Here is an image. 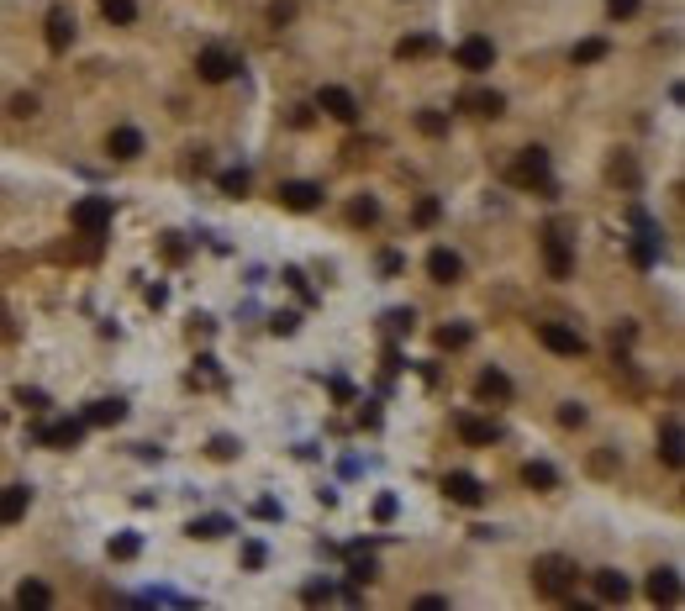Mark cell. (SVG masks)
Wrapping results in <instances>:
<instances>
[{
    "instance_id": "2e32d148",
    "label": "cell",
    "mask_w": 685,
    "mask_h": 611,
    "mask_svg": "<svg viewBox=\"0 0 685 611\" xmlns=\"http://www.w3.org/2000/svg\"><path fill=\"white\" fill-rule=\"evenodd\" d=\"M106 153H111V159H121V164L143 159V132H137V127H116L111 137H106Z\"/></svg>"
},
{
    "instance_id": "c3c4849f",
    "label": "cell",
    "mask_w": 685,
    "mask_h": 611,
    "mask_svg": "<svg viewBox=\"0 0 685 611\" xmlns=\"http://www.w3.org/2000/svg\"><path fill=\"white\" fill-rule=\"evenodd\" d=\"M417 607H422V611H443V607H449V596H417Z\"/></svg>"
},
{
    "instance_id": "f546056e",
    "label": "cell",
    "mask_w": 685,
    "mask_h": 611,
    "mask_svg": "<svg viewBox=\"0 0 685 611\" xmlns=\"http://www.w3.org/2000/svg\"><path fill=\"white\" fill-rule=\"evenodd\" d=\"M469 337H475V327L469 322H449V327H438V348H469Z\"/></svg>"
},
{
    "instance_id": "e575fe53",
    "label": "cell",
    "mask_w": 685,
    "mask_h": 611,
    "mask_svg": "<svg viewBox=\"0 0 685 611\" xmlns=\"http://www.w3.org/2000/svg\"><path fill=\"white\" fill-rule=\"evenodd\" d=\"M348 222H359V227L380 222V206H375V201H353V206H348Z\"/></svg>"
},
{
    "instance_id": "603a6c76",
    "label": "cell",
    "mask_w": 685,
    "mask_h": 611,
    "mask_svg": "<svg viewBox=\"0 0 685 611\" xmlns=\"http://www.w3.org/2000/svg\"><path fill=\"white\" fill-rule=\"evenodd\" d=\"M522 480H527V491H554V485H559V475H554V464H543V458H532V464H522Z\"/></svg>"
},
{
    "instance_id": "f35d334b",
    "label": "cell",
    "mask_w": 685,
    "mask_h": 611,
    "mask_svg": "<svg viewBox=\"0 0 685 611\" xmlns=\"http://www.w3.org/2000/svg\"><path fill=\"white\" fill-rule=\"evenodd\" d=\"M301 601H333V585H327V580H317V585H306V590H301Z\"/></svg>"
},
{
    "instance_id": "4316f807",
    "label": "cell",
    "mask_w": 685,
    "mask_h": 611,
    "mask_svg": "<svg viewBox=\"0 0 685 611\" xmlns=\"http://www.w3.org/2000/svg\"><path fill=\"white\" fill-rule=\"evenodd\" d=\"M185 533H190V538H206V543H211V538H227V533H232V522H227V516H201V522H190Z\"/></svg>"
},
{
    "instance_id": "4dcf8cb0",
    "label": "cell",
    "mask_w": 685,
    "mask_h": 611,
    "mask_svg": "<svg viewBox=\"0 0 685 611\" xmlns=\"http://www.w3.org/2000/svg\"><path fill=\"white\" fill-rule=\"evenodd\" d=\"M612 54V43H607V37H585V43H574V63H601V58Z\"/></svg>"
},
{
    "instance_id": "7402d4cb",
    "label": "cell",
    "mask_w": 685,
    "mask_h": 611,
    "mask_svg": "<svg viewBox=\"0 0 685 611\" xmlns=\"http://www.w3.org/2000/svg\"><path fill=\"white\" fill-rule=\"evenodd\" d=\"M659 458L670 469H681V417H664V427H659Z\"/></svg>"
},
{
    "instance_id": "9a60e30c",
    "label": "cell",
    "mask_w": 685,
    "mask_h": 611,
    "mask_svg": "<svg viewBox=\"0 0 685 611\" xmlns=\"http://www.w3.org/2000/svg\"><path fill=\"white\" fill-rule=\"evenodd\" d=\"M32 506V491L27 485H0V527H16Z\"/></svg>"
},
{
    "instance_id": "484cf974",
    "label": "cell",
    "mask_w": 685,
    "mask_h": 611,
    "mask_svg": "<svg viewBox=\"0 0 685 611\" xmlns=\"http://www.w3.org/2000/svg\"><path fill=\"white\" fill-rule=\"evenodd\" d=\"M427 54H438V37H427V32L400 37V43H396V58H400V63H406V58H427Z\"/></svg>"
},
{
    "instance_id": "cb8c5ba5",
    "label": "cell",
    "mask_w": 685,
    "mask_h": 611,
    "mask_svg": "<svg viewBox=\"0 0 685 611\" xmlns=\"http://www.w3.org/2000/svg\"><path fill=\"white\" fill-rule=\"evenodd\" d=\"M248 185H253V174H248V169H222V174H217V190L232 195V201H243V195H248Z\"/></svg>"
},
{
    "instance_id": "60d3db41",
    "label": "cell",
    "mask_w": 685,
    "mask_h": 611,
    "mask_svg": "<svg viewBox=\"0 0 685 611\" xmlns=\"http://www.w3.org/2000/svg\"><path fill=\"white\" fill-rule=\"evenodd\" d=\"M385 322H391V333H411V322H417V317H411V311H391Z\"/></svg>"
},
{
    "instance_id": "8d00e7d4",
    "label": "cell",
    "mask_w": 685,
    "mask_h": 611,
    "mask_svg": "<svg viewBox=\"0 0 685 611\" xmlns=\"http://www.w3.org/2000/svg\"><path fill=\"white\" fill-rule=\"evenodd\" d=\"M559 422H565V427H585V406L565 400V406H559Z\"/></svg>"
},
{
    "instance_id": "9c48e42d",
    "label": "cell",
    "mask_w": 685,
    "mask_h": 611,
    "mask_svg": "<svg viewBox=\"0 0 685 611\" xmlns=\"http://www.w3.org/2000/svg\"><path fill=\"white\" fill-rule=\"evenodd\" d=\"M454 63L469 69V74H485V69L496 63V43H491V37H464L454 48Z\"/></svg>"
},
{
    "instance_id": "d6a6232c",
    "label": "cell",
    "mask_w": 685,
    "mask_h": 611,
    "mask_svg": "<svg viewBox=\"0 0 685 611\" xmlns=\"http://www.w3.org/2000/svg\"><path fill=\"white\" fill-rule=\"evenodd\" d=\"M417 132L422 137H449V111H417Z\"/></svg>"
},
{
    "instance_id": "d6986e66",
    "label": "cell",
    "mask_w": 685,
    "mask_h": 611,
    "mask_svg": "<svg viewBox=\"0 0 685 611\" xmlns=\"http://www.w3.org/2000/svg\"><path fill=\"white\" fill-rule=\"evenodd\" d=\"M74 27H79V21H74L69 11H48V32H43V37H48V48H54V54L74 48Z\"/></svg>"
},
{
    "instance_id": "b9f144b4",
    "label": "cell",
    "mask_w": 685,
    "mask_h": 611,
    "mask_svg": "<svg viewBox=\"0 0 685 611\" xmlns=\"http://www.w3.org/2000/svg\"><path fill=\"white\" fill-rule=\"evenodd\" d=\"M21 406H27V411H43V406H48V395H43V390H21Z\"/></svg>"
},
{
    "instance_id": "1f68e13d",
    "label": "cell",
    "mask_w": 685,
    "mask_h": 611,
    "mask_svg": "<svg viewBox=\"0 0 685 611\" xmlns=\"http://www.w3.org/2000/svg\"><path fill=\"white\" fill-rule=\"evenodd\" d=\"M106 554H111L116 564H127V558H137V554H143V538H137V533H116Z\"/></svg>"
},
{
    "instance_id": "f1b7e54d",
    "label": "cell",
    "mask_w": 685,
    "mask_h": 611,
    "mask_svg": "<svg viewBox=\"0 0 685 611\" xmlns=\"http://www.w3.org/2000/svg\"><path fill=\"white\" fill-rule=\"evenodd\" d=\"M101 16L116 27H132L137 21V0H101Z\"/></svg>"
},
{
    "instance_id": "7a4b0ae2",
    "label": "cell",
    "mask_w": 685,
    "mask_h": 611,
    "mask_svg": "<svg viewBox=\"0 0 685 611\" xmlns=\"http://www.w3.org/2000/svg\"><path fill=\"white\" fill-rule=\"evenodd\" d=\"M507 179H512L516 190H543V195H554V179H549V153H543V148H522V153H516V164L507 169Z\"/></svg>"
},
{
    "instance_id": "bcb514c9",
    "label": "cell",
    "mask_w": 685,
    "mask_h": 611,
    "mask_svg": "<svg viewBox=\"0 0 685 611\" xmlns=\"http://www.w3.org/2000/svg\"><path fill=\"white\" fill-rule=\"evenodd\" d=\"M295 322H301V317H295V311H280V317H275V322H269V327H275V333H295Z\"/></svg>"
},
{
    "instance_id": "e0dca14e",
    "label": "cell",
    "mask_w": 685,
    "mask_h": 611,
    "mask_svg": "<svg viewBox=\"0 0 685 611\" xmlns=\"http://www.w3.org/2000/svg\"><path fill=\"white\" fill-rule=\"evenodd\" d=\"M79 438H85V417L79 422L69 417V422H54V427H37V443H48V448H74Z\"/></svg>"
},
{
    "instance_id": "277c9868",
    "label": "cell",
    "mask_w": 685,
    "mask_h": 611,
    "mask_svg": "<svg viewBox=\"0 0 685 611\" xmlns=\"http://www.w3.org/2000/svg\"><path fill=\"white\" fill-rule=\"evenodd\" d=\"M237 69H243V58L232 54V48H222V43H211V48L195 54V74H201L206 85H227Z\"/></svg>"
},
{
    "instance_id": "3957f363",
    "label": "cell",
    "mask_w": 685,
    "mask_h": 611,
    "mask_svg": "<svg viewBox=\"0 0 685 611\" xmlns=\"http://www.w3.org/2000/svg\"><path fill=\"white\" fill-rule=\"evenodd\" d=\"M69 222H74V232H85V237H101V232L111 227V195H85V201H74Z\"/></svg>"
},
{
    "instance_id": "6da1fadb",
    "label": "cell",
    "mask_w": 685,
    "mask_h": 611,
    "mask_svg": "<svg viewBox=\"0 0 685 611\" xmlns=\"http://www.w3.org/2000/svg\"><path fill=\"white\" fill-rule=\"evenodd\" d=\"M532 585H538V596H549V601H570L574 585H580V564L570 554H543L532 564Z\"/></svg>"
},
{
    "instance_id": "52a82bcc",
    "label": "cell",
    "mask_w": 685,
    "mask_h": 611,
    "mask_svg": "<svg viewBox=\"0 0 685 611\" xmlns=\"http://www.w3.org/2000/svg\"><path fill=\"white\" fill-rule=\"evenodd\" d=\"M317 111L333 116V121H359V101H353V90H342V85H322V90H317Z\"/></svg>"
},
{
    "instance_id": "836d02e7",
    "label": "cell",
    "mask_w": 685,
    "mask_h": 611,
    "mask_svg": "<svg viewBox=\"0 0 685 611\" xmlns=\"http://www.w3.org/2000/svg\"><path fill=\"white\" fill-rule=\"evenodd\" d=\"M438 217H443V201H438V195H422V201L411 206V222L417 227H433Z\"/></svg>"
},
{
    "instance_id": "ffe728a7",
    "label": "cell",
    "mask_w": 685,
    "mask_h": 611,
    "mask_svg": "<svg viewBox=\"0 0 685 611\" xmlns=\"http://www.w3.org/2000/svg\"><path fill=\"white\" fill-rule=\"evenodd\" d=\"M127 417V400H90V411H85V427H116Z\"/></svg>"
},
{
    "instance_id": "5b68a950",
    "label": "cell",
    "mask_w": 685,
    "mask_h": 611,
    "mask_svg": "<svg viewBox=\"0 0 685 611\" xmlns=\"http://www.w3.org/2000/svg\"><path fill=\"white\" fill-rule=\"evenodd\" d=\"M538 343L549 348V353H559V359H580L585 353V337L565 327V322H538Z\"/></svg>"
},
{
    "instance_id": "7bdbcfd3",
    "label": "cell",
    "mask_w": 685,
    "mask_h": 611,
    "mask_svg": "<svg viewBox=\"0 0 685 611\" xmlns=\"http://www.w3.org/2000/svg\"><path fill=\"white\" fill-rule=\"evenodd\" d=\"M164 259H169V264H179V259H185V243H179V237H164Z\"/></svg>"
},
{
    "instance_id": "7c38bea8",
    "label": "cell",
    "mask_w": 685,
    "mask_h": 611,
    "mask_svg": "<svg viewBox=\"0 0 685 611\" xmlns=\"http://www.w3.org/2000/svg\"><path fill=\"white\" fill-rule=\"evenodd\" d=\"M443 496L454 500V506H480V500H485V485H480L475 475L454 469V475H443Z\"/></svg>"
},
{
    "instance_id": "d4e9b609",
    "label": "cell",
    "mask_w": 685,
    "mask_h": 611,
    "mask_svg": "<svg viewBox=\"0 0 685 611\" xmlns=\"http://www.w3.org/2000/svg\"><path fill=\"white\" fill-rule=\"evenodd\" d=\"M16 607H54V590L43 580H21L16 585Z\"/></svg>"
},
{
    "instance_id": "44dd1931",
    "label": "cell",
    "mask_w": 685,
    "mask_h": 611,
    "mask_svg": "<svg viewBox=\"0 0 685 611\" xmlns=\"http://www.w3.org/2000/svg\"><path fill=\"white\" fill-rule=\"evenodd\" d=\"M475 395H480V400H512V380H507L501 369H480Z\"/></svg>"
},
{
    "instance_id": "ee69618b",
    "label": "cell",
    "mask_w": 685,
    "mask_h": 611,
    "mask_svg": "<svg viewBox=\"0 0 685 611\" xmlns=\"http://www.w3.org/2000/svg\"><path fill=\"white\" fill-rule=\"evenodd\" d=\"M232 453H237L232 438H211V458H232Z\"/></svg>"
},
{
    "instance_id": "d590c367",
    "label": "cell",
    "mask_w": 685,
    "mask_h": 611,
    "mask_svg": "<svg viewBox=\"0 0 685 611\" xmlns=\"http://www.w3.org/2000/svg\"><path fill=\"white\" fill-rule=\"evenodd\" d=\"M638 5H643V0H607V16H612V21H628V16H638Z\"/></svg>"
},
{
    "instance_id": "30bf717a",
    "label": "cell",
    "mask_w": 685,
    "mask_h": 611,
    "mask_svg": "<svg viewBox=\"0 0 685 611\" xmlns=\"http://www.w3.org/2000/svg\"><path fill=\"white\" fill-rule=\"evenodd\" d=\"M454 433L464 438L469 448H491L496 438H501V427L496 422H485V417H469V411H458L454 417Z\"/></svg>"
},
{
    "instance_id": "4fadbf2b",
    "label": "cell",
    "mask_w": 685,
    "mask_h": 611,
    "mask_svg": "<svg viewBox=\"0 0 685 611\" xmlns=\"http://www.w3.org/2000/svg\"><path fill=\"white\" fill-rule=\"evenodd\" d=\"M427 275L438 279V285H458L464 279V259H458L454 248H433L427 253Z\"/></svg>"
},
{
    "instance_id": "5bb4252c",
    "label": "cell",
    "mask_w": 685,
    "mask_h": 611,
    "mask_svg": "<svg viewBox=\"0 0 685 611\" xmlns=\"http://www.w3.org/2000/svg\"><path fill=\"white\" fill-rule=\"evenodd\" d=\"M458 111H469V116H501V111H507V95H501V90H464V95H458Z\"/></svg>"
},
{
    "instance_id": "ac0fdd59",
    "label": "cell",
    "mask_w": 685,
    "mask_h": 611,
    "mask_svg": "<svg viewBox=\"0 0 685 611\" xmlns=\"http://www.w3.org/2000/svg\"><path fill=\"white\" fill-rule=\"evenodd\" d=\"M648 601L675 607V601H681V574H675V569H654V574H648Z\"/></svg>"
},
{
    "instance_id": "8992f818",
    "label": "cell",
    "mask_w": 685,
    "mask_h": 611,
    "mask_svg": "<svg viewBox=\"0 0 685 611\" xmlns=\"http://www.w3.org/2000/svg\"><path fill=\"white\" fill-rule=\"evenodd\" d=\"M275 195H280L285 211H317V206H322V185H317V179H285Z\"/></svg>"
},
{
    "instance_id": "7dc6e473",
    "label": "cell",
    "mask_w": 685,
    "mask_h": 611,
    "mask_svg": "<svg viewBox=\"0 0 685 611\" xmlns=\"http://www.w3.org/2000/svg\"><path fill=\"white\" fill-rule=\"evenodd\" d=\"M243 564L259 569V564H264V543H248V549H243Z\"/></svg>"
},
{
    "instance_id": "8fae6325",
    "label": "cell",
    "mask_w": 685,
    "mask_h": 611,
    "mask_svg": "<svg viewBox=\"0 0 685 611\" xmlns=\"http://www.w3.org/2000/svg\"><path fill=\"white\" fill-rule=\"evenodd\" d=\"M590 585H596V601H607V607H623V601L632 596V585H628L623 569H596Z\"/></svg>"
},
{
    "instance_id": "681fc988",
    "label": "cell",
    "mask_w": 685,
    "mask_h": 611,
    "mask_svg": "<svg viewBox=\"0 0 685 611\" xmlns=\"http://www.w3.org/2000/svg\"><path fill=\"white\" fill-rule=\"evenodd\" d=\"M400 264H406L400 253H385V259H380V269H385V275H400Z\"/></svg>"
},
{
    "instance_id": "83f0119b",
    "label": "cell",
    "mask_w": 685,
    "mask_h": 611,
    "mask_svg": "<svg viewBox=\"0 0 685 611\" xmlns=\"http://www.w3.org/2000/svg\"><path fill=\"white\" fill-rule=\"evenodd\" d=\"M375 574H380V564H375L369 554H353V558H348V585H353V590H359V585H369Z\"/></svg>"
},
{
    "instance_id": "ba28073f",
    "label": "cell",
    "mask_w": 685,
    "mask_h": 611,
    "mask_svg": "<svg viewBox=\"0 0 685 611\" xmlns=\"http://www.w3.org/2000/svg\"><path fill=\"white\" fill-rule=\"evenodd\" d=\"M543 264H549V279H570L574 275V248L565 232H549L543 237Z\"/></svg>"
},
{
    "instance_id": "f6af8a7d",
    "label": "cell",
    "mask_w": 685,
    "mask_h": 611,
    "mask_svg": "<svg viewBox=\"0 0 685 611\" xmlns=\"http://www.w3.org/2000/svg\"><path fill=\"white\" fill-rule=\"evenodd\" d=\"M11 111H16V116H32V111H37V95H16V101H11Z\"/></svg>"
},
{
    "instance_id": "74e56055",
    "label": "cell",
    "mask_w": 685,
    "mask_h": 611,
    "mask_svg": "<svg viewBox=\"0 0 685 611\" xmlns=\"http://www.w3.org/2000/svg\"><path fill=\"white\" fill-rule=\"evenodd\" d=\"M269 21H275V27L295 21V5H290V0H275V5H269Z\"/></svg>"
},
{
    "instance_id": "ab89813d",
    "label": "cell",
    "mask_w": 685,
    "mask_h": 611,
    "mask_svg": "<svg viewBox=\"0 0 685 611\" xmlns=\"http://www.w3.org/2000/svg\"><path fill=\"white\" fill-rule=\"evenodd\" d=\"M396 516V496H380L375 500V522H391Z\"/></svg>"
}]
</instances>
